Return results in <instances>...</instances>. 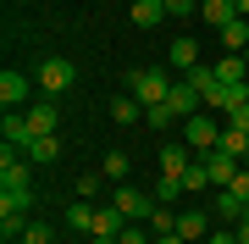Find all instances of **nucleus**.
Here are the masks:
<instances>
[{
  "mask_svg": "<svg viewBox=\"0 0 249 244\" xmlns=\"http://www.w3.org/2000/svg\"><path fill=\"white\" fill-rule=\"evenodd\" d=\"M216 78L222 83H249V61L244 56H222V61H216Z\"/></svg>",
  "mask_w": 249,
  "mask_h": 244,
  "instance_id": "nucleus-20",
  "label": "nucleus"
},
{
  "mask_svg": "<svg viewBox=\"0 0 249 244\" xmlns=\"http://www.w3.org/2000/svg\"><path fill=\"white\" fill-rule=\"evenodd\" d=\"M111 206L122 211L127 222H144V217H150V211H155V194H144V189H133V183H116Z\"/></svg>",
  "mask_w": 249,
  "mask_h": 244,
  "instance_id": "nucleus-3",
  "label": "nucleus"
},
{
  "mask_svg": "<svg viewBox=\"0 0 249 244\" xmlns=\"http://www.w3.org/2000/svg\"><path fill=\"white\" fill-rule=\"evenodd\" d=\"M205 244H238V227H222V233H211Z\"/></svg>",
  "mask_w": 249,
  "mask_h": 244,
  "instance_id": "nucleus-34",
  "label": "nucleus"
},
{
  "mask_svg": "<svg viewBox=\"0 0 249 244\" xmlns=\"http://www.w3.org/2000/svg\"><path fill=\"white\" fill-rule=\"evenodd\" d=\"M211 211H216V217H222V222H232V227L244 222V200L232 194V189H216V206H211Z\"/></svg>",
  "mask_w": 249,
  "mask_h": 244,
  "instance_id": "nucleus-16",
  "label": "nucleus"
},
{
  "mask_svg": "<svg viewBox=\"0 0 249 244\" xmlns=\"http://www.w3.org/2000/svg\"><path fill=\"white\" fill-rule=\"evenodd\" d=\"M155 200H160V206L183 200V178H160V183H155Z\"/></svg>",
  "mask_w": 249,
  "mask_h": 244,
  "instance_id": "nucleus-27",
  "label": "nucleus"
},
{
  "mask_svg": "<svg viewBox=\"0 0 249 244\" xmlns=\"http://www.w3.org/2000/svg\"><path fill=\"white\" fill-rule=\"evenodd\" d=\"M22 100H28V78H22V73H0V106L17 111Z\"/></svg>",
  "mask_w": 249,
  "mask_h": 244,
  "instance_id": "nucleus-11",
  "label": "nucleus"
},
{
  "mask_svg": "<svg viewBox=\"0 0 249 244\" xmlns=\"http://www.w3.org/2000/svg\"><path fill=\"white\" fill-rule=\"evenodd\" d=\"M127 94H133L144 111H150V106H166V94H172V78L160 73V67H139V73L127 78Z\"/></svg>",
  "mask_w": 249,
  "mask_h": 244,
  "instance_id": "nucleus-1",
  "label": "nucleus"
},
{
  "mask_svg": "<svg viewBox=\"0 0 249 244\" xmlns=\"http://www.w3.org/2000/svg\"><path fill=\"white\" fill-rule=\"evenodd\" d=\"M139 117H144V106H139L133 94H116V100H111V122H122V128H133Z\"/></svg>",
  "mask_w": 249,
  "mask_h": 244,
  "instance_id": "nucleus-19",
  "label": "nucleus"
},
{
  "mask_svg": "<svg viewBox=\"0 0 249 244\" xmlns=\"http://www.w3.org/2000/svg\"><path fill=\"white\" fill-rule=\"evenodd\" d=\"M144 222H150V233H178V211H160V200H155V211Z\"/></svg>",
  "mask_w": 249,
  "mask_h": 244,
  "instance_id": "nucleus-24",
  "label": "nucleus"
},
{
  "mask_svg": "<svg viewBox=\"0 0 249 244\" xmlns=\"http://www.w3.org/2000/svg\"><path fill=\"white\" fill-rule=\"evenodd\" d=\"M122 227H127V217H122L116 206H94V227H89V239H116Z\"/></svg>",
  "mask_w": 249,
  "mask_h": 244,
  "instance_id": "nucleus-8",
  "label": "nucleus"
},
{
  "mask_svg": "<svg viewBox=\"0 0 249 244\" xmlns=\"http://www.w3.org/2000/svg\"><path fill=\"white\" fill-rule=\"evenodd\" d=\"M155 244H188V239H178V233H155Z\"/></svg>",
  "mask_w": 249,
  "mask_h": 244,
  "instance_id": "nucleus-36",
  "label": "nucleus"
},
{
  "mask_svg": "<svg viewBox=\"0 0 249 244\" xmlns=\"http://www.w3.org/2000/svg\"><path fill=\"white\" fill-rule=\"evenodd\" d=\"M133 22L139 28H160L166 22V0H133Z\"/></svg>",
  "mask_w": 249,
  "mask_h": 244,
  "instance_id": "nucleus-17",
  "label": "nucleus"
},
{
  "mask_svg": "<svg viewBox=\"0 0 249 244\" xmlns=\"http://www.w3.org/2000/svg\"><path fill=\"white\" fill-rule=\"evenodd\" d=\"M199 17L211 28H227L232 17H238V6H232V0H199Z\"/></svg>",
  "mask_w": 249,
  "mask_h": 244,
  "instance_id": "nucleus-15",
  "label": "nucleus"
},
{
  "mask_svg": "<svg viewBox=\"0 0 249 244\" xmlns=\"http://www.w3.org/2000/svg\"><path fill=\"white\" fill-rule=\"evenodd\" d=\"M199 189H211V172H205V161L194 155V167L183 172V194H199Z\"/></svg>",
  "mask_w": 249,
  "mask_h": 244,
  "instance_id": "nucleus-23",
  "label": "nucleus"
},
{
  "mask_svg": "<svg viewBox=\"0 0 249 244\" xmlns=\"http://www.w3.org/2000/svg\"><path fill=\"white\" fill-rule=\"evenodd\" d=\"M166 106L178 111V122H188L194 111H205V94H199L188 78H172V94H166Z\"/></svg>",
  "mask_w": 249,
  "mask_h": 244,
  "instance_id": "nucleus-5",
  "label": "nucleus"
},
{
  "mask_svg": "<svg viewBox=\"0 0 249 244\" xmlns=\"http://www.w3.org/2000/svg\"><path fill=\"white\" fill-rule=\"evenodd\" d=\"M232 6H238V17H249V0H232Z\"/></svg>",
  "mask_w": 249,
  "mask_h": 244,
  "instance_id": "nucleus-38",
  "label": "nucleus"
},
{
  "mask_svg": "<svg viewBox=\"0 0 249 244\" xmlns=\"http://www.w3.org/2000/svg\"><path fill=\"white\" fill-rule=\"evenodd\" d=\"M72 78H78V73H72L67 56H50V61L39 67V89H45V94H67V89H72Z\"/></svg>",
  "mask_w": 249,
  "mask_h": 244,
  "instance_id": "nucleus-4",
  "label": "nucleus"
},
{
  "mask_svg": "<svg viewBox=\"0 0 249 244\" xmlns=\"http://www.w3.org/2000/svg\"><path fill=\"white\" fill-rule=\"evenodd\" d=\"M28 122H34V139H39V133H55V106H50V100L28 106Z\"/></svg>",
  "mask_w": 249,
  "mask_h": 244,
  "instance_id": "nucleus-21",
  "label": "nucleus"
},
{
  "mask_svg": "<svg viewBox=\"0 0 249 244\" xmlns=\"http://www.w3.org/2000/svg\"><path fill=\"white\" fill-rule=\"evenodd\" d=\"M188 11H199L194 0H166V17H188Z\"/></svg>",
  "mask_w": 249,
  "mask_h": 244,
  "instance_id": "nucleus-33",
  "label": "nucleus"
},
{
  "mask_svg": "<svg viewBox=\"0 0 249 244\" xmlns=\"http://www.w3.org/2000/svg\"><path fill=\"white\" fill-rule=\"evenodd\" d=\"M0 133H6V145H11V150H28V145H34V122H28V117H17V111H6Z\"/></svg>",
  "mask_w": 249,
  "mask_h": 244,
  "instance_id": "nucleus-9",
  "label": "nucleus"
},
{
  "mask_svg": "<svg viewBox=\"0 0 249 244\" xmlns=\"http://www.w3.org/2000/svg\"><path fill=\"white\" fill-rule=\"evenodd\" d=\"M89 244H116V239H89Z\"/></svg>",
  "mask_w": 249,
  "mask_h": 244,
  "instance_id": "nucleus-39",
  "label": "nucleus"
},
{
  "mask_svg": "<svg viewBox=\"0 0 249 244\" xmlns=\"http://www.w3.org/2000/svg\"><path fill=\"white\" fill-rule=\"evenodd\" d=\"M188 167H194V150L188 145H166L160 150V178H183Z\"/></svg>",
  "mask_w": 249,
  "mask_h": 244,
  "instance_id": "nucleus-10",
  "label": "nucleus"
},
{
  "mask_svg": "<svg viewBox=\"0 0 249 244\" xmlns=\"http://www.w3.org/2000/svg\"><path fill=\"white\" fill-rule=\"evenodd\" d=\"M22 155H28V161H34V167L55 161V155H61V133H39V139H34V145H28Z\"/></svg>",
  "mask_w": 249,
  "mask_h": 244,
  "instance_id": "nucleus-14",
  "label": "nucleus"
},
{
  "mask_svg": "<svg viewBox=\"0 0 249 244\" xmlns=\"http://www.w3.org/2000/svg\"><path fill=\"white\" fill-rule=\"evenodd\" d=\"M199 161H205V172H211V189H232V178H238V155H227V150H205Z\"/></svg>",
  "mask_w": 249,
  "mask_h": 244,
  "instance_id": "nucleus-6",
  "label": "nucleus"
},
{
  "mask_svg": "<svg viewBox=\"0 0 249 244\" xmlns=\"http://www.w3.org/2000/svg\"><path fill=\"white\" fill-rule=\"evenodd\" d=\"M183 145L194 150V155H205V150H216V145H222V122H216L211 111H194V117L183 122Z\"/></svg>",
  "mask_w": 249,
  "mask_h": 244,
  "instance_id": "nucleus-2",
  "label": "nucleus"
},
{
  "mask_svg": "<svg viewBox=\"0 0 249 244\" xmlns=\"http://www.w3.org/2000/svg\"><path fill=\"white\" fill-rule=\"evenodd\" d=\"M227 122H232V128H244V133H249V106H238V111H227Z\"/></svg>",
  "mask_w": 249,
  "mask_h": 244,
  "instance_id": "nucleus-35",
  "label": "nucleus"
},
{
  "mask_svg": "<svg viewBox=\"0 0 249 244\" xmlns=\"http://www.w3.org/2000/svg\"><path fill=\"white\" fill-rule=\"evenodd\" d=\"M238 244H249V222H238Z\"/></svg>",
  "mask_w": 249,
  "mask_h": 244,
  "instance_id": "nucleus-37",
  "label": "nucleus"
},
{
  "mask_svg": "<svg viewBox=\"0 0 249 244\" xmlns=\"http://www.w3.org/2000/svg\"><path fill=\"white\" fill-rule=\"evenodd\" d=\"M172 122H178L172 106H150V111H144V128H172Z\"/></svg>",
  "mask_w": 249,
  "mask_h": 244,
  "instance_id": "nucleus-28",
  "label": "nucleus"
},
{
  "mask_svg": "<svg viewBox=\"0 0 249 244\" xmlns=\"http://www.w3.org/2000/svg\"><path fill=\"white\" fill-rule=\"evenodd\" d=\"M216 150H227V155H238V161H249V133L244 128H232V122H222V145Z\"/></svg>",
  "mask_w": 249,
  "mask_h": 244,
  "instance_id": "nucleus-18",
  "label": "nucleus"
},
{
  "mask_svg": "<svg viewBox=\"0 0 249 244\" xmlns=\"http://www.w3.org/2000/svg\"><path fill=\"white\" fill-rule=\"evenodd\" d=\"M100 178H106V172H83V178H78V200H94L100 194Z\"/></svg>",
  "mask_w": 249,
  "mask_h": 244,
  "instance_id": "nucleus-30",
  "label": "nucleus"
},
{
  "mask_svg": "<svg viewBox=\"0 0 249 244\" xmlns=\"http://www.w3.org/2000/svg\"><path fill=\"white\" fill-rule=\"evenodd\" d=\"M22 244H55V233H50L45 222H28L22 227Z\"/></svg>",
  "mask_w": 249,
  "mask_h": 244,
  "instance_id": "nucleus-29",
  "label": "nucleus"
},
{
  "mask_svg": "<svg viewBox=\"0 0 249 244\" xmlns=\"http://www.w3.org/2000/svg\"><path fill=\"white\" fill-rule=\"evenodd\" d=\"M116 244H155V239H144V227H122V233H116Z\"/></svg>",
  "mask_w": 249,
  "mask_h": 244,
  "instance_id": "nucleus-31",
  "label": "nucleus"
},
{
  "mask_svg": "<svg viewBox=\"0 0 249 244\" xmlns=\"http://www.w3.org/2000/svg\"><path fill=\"white\" fill-rule=\"evenodd\" d=\"M183 78H188V83H194V89H199V94H211V89H216V83H222V78H216V67H188V73H183Z\"/></svg>",
  "mask_w": 249,
  "mask_h": 244,
  "instance_id": "nucleus-25",
  "label": "nucleus"
},
{
  "mask_svg": "<svg viewBox=\"0 0 249 244\" xmlns=\"http://www.w3.org/2000/svg\"><path fill=\"white\" fill-rule=\"evenodd\" d=\"M178 239H188V244H199V239H211V217L205 211H178Z\"/></svg>",
  "mask_w": 249,
  "mask_h": 244,
  "instance_id": "nucleus-7",
  "label": "nucleus"
},
{
  "mask_svg": "<svg viewBox=\"0 0 249 244\" xmlns=\"http://www.w3.org/2000/svg\"><path fill=\"white\" fill-rule=\"evenodd\" d=\"M67 222L89 233V227H94V200H72V206H67Z\"/></svg>",
  "mask_w": 249,
  "mask_h": 244,
  "instance_id": "nucleus-22",
  "label": "nucleus"
},
{
  "mask_svg": "<svg viewBox=\"0 0 249 244\" xmlns=\"http://www.w3.org/2000/svg\"><path fill=\"white\" fill-rule=\"evenodd\" d=\"M172 67H178V73H188V67H199V39H194V34L172 39Z\"/></svg>",
  "mask_w": 249,
  "mask_h": 244,
  "instance_id": "nucleus-13",
  "label": "nucleus"
},
{
  "mask_svg": "<svg viewBox=\"0 0 249 244\" xmlns=\"http://www.w3.org/2000/svg\"><path fill=\"white\" fill-rule=\"evenodd\" d=\"M216 34H222L227 56H244V50H249V17H232L227 28H216Z\"/></svg>",
  "mask_w": 249,
  "mask_h": 244,
  "instance_id": "nucleus-12",
  "label": "nucleus"
},
{
  "mask_svg": "<svg viewBox=\"0 0 249 244\" xmlns=\"http://www.w3.org/2000/svg\"><path fill=\"white\" fill-rule=\"evenodd\" d=\"M100 172H106L111 183H122V178H127V155H122V150H111L106 161H100Z\"/></svg>",
  "mask_w": 249,
  "mask_h": 244,
  "instance_id": "nucleus-26",
  "label": "nucleus"
},
{
  "mask_svg": "<svg viewBox=\"0 0 249 244\" xmlns=\"http://www.w3.org/2000/svg\"><path fill=\"white\" fill-rule=\"evenodd\" d=\"M232 194H238L244 206H249V167H238V178H232Z\"/></svg>",
  "mask_w": 249,
  "mask_h": 244,
  "instance_id": "nucleus-32",
  "label": "nucleus"
},
{
  "mask_svg": "<svg viewBox=\"0 0 249 244\" xmlns=\"http://www.w3.org/2000/svg\"><path fill=\"white\" fill-rule=\"evenodd\" d=\"M244 61H249V50H244Z\"/></svg>",
  "mask_w": 249,
  "mask_h": 244,
  "instance_id": "nucleus-40",
  "label": "nucleus"
}]
</instances>
